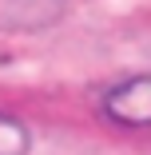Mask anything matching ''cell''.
I'll use <instances>...</instances> for the list:
<instances>
[{"label":"cell","mask_w":151,"mask_h":155,"mask_svg":"<svg viewBox=\"0 0 151 155\" xmlns=\"http://www.w3.org/2000/svg\"><path fill=\"white\" fill-rule=\"evenodd\" d=\"M60 8L64 0H0V28H44Z\"/></svg>","instance_id":"obj_2"},{"label":"cell","mask_w":151,"mask_h":155,"mask_svg":"<svg viewBox=\"0 0 151 155\" xmlns=\"http://www.w3.org/2000/svg\"><path fill=\"white\" fill-rule=\"evenodd\" d=\"M0 155H28V127L12 115H0Z\"/></svg>","instance_id":"obj_3"},{"label":"cell","mask_w":151,"mask_h":155,"mask_svg":"<svg viewBox=\"0 0 151 155\" xmlns=\"http://www.w3.org/2000/svg\"><path fill=\"white\" fill-rule=\"evenodd\" d=\"M103 111L123 127H151V76H131L115 84L103 100Z\"/></svg>","instance_id":"obj_1"}]
</instances>
